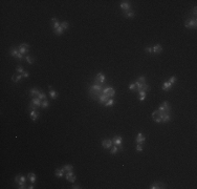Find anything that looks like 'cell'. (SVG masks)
<instances>
[{"instance_id":"obj_25","label":"cell","mask_w":197,"mask_h":189,"mask_svg":"<svg viewBox=\"0 0 197 189\" xmlns=\"http://www.w3.org/2000/svg\"><path fill=\"white\" fill-rule=\"evenodd\" d=\"M22 78H24V77H23V74H21V75H18V76H13L12 77V81L13 82H15V83H18V82H19Z\"/></svg>"},{"instance_id":"obj_31","label":"cell","mask_w":197,"mask_h":189,"mask_svg":"<svg viewBox=\"0 0 197 189\" xmlns=\"http://www.w3.org/2000/svg\"><path fill=\"white\" fill-rule=\"evenodd\" d=\"M39 92H40V91L37 89V88H33V89L29 90V93H31V96H32V97H38Z\"/></svg>"},{"instance_id":"obj_22","label":"cell","mask_w":197,"mask_h":189,"mask_svg":"<svg viewBox=\"0 0 197 189\" xmlns=\"http://www.w3.org/2000/svg\"><path fill=\"white\" fill-rule=\"evenodd\" d=\"M29 115H31V118H32V120H33V121H37V120H38V118H39V114L37 113V110L32 109V110H31V113H29Z\"/></svg>"},{"instance_id":"obj_39","label":"cell","mask_w":197,"mask_h":189,"mask_svg":"<svg viewBox=\"0 0 197 189\" xmlns=\"http://www.w3.org/2000/svg\"><path fill=\"white\" fill-rule=\"evenodd\" d=\"M129 89H130V90H135V89H136V86H135V84H134V83H131V84H129Z\"/></svg>"},{"instance_id":"obj_2","label":"cell","mask_w":197,"mask_h":189,"mask_svg":"<svg viewBox=\"0 0 197 189\" xmlns=\"http://www.w3.org/2000/svg\"><path fill=\"white\" fill-rule=\"evenodd\" d=\"M25 182H26V178L24 175H16L15 176V183L19 185V189H24L26 188L25 186Z\"/></svg>"},{"instance_id":"obj_34","label":"cell","mask_w":197,"mask_h":189,"mask_svg":"<svg viewBox=\"0 0 197 189\" xmlns=\"http://www.w3.org/2000/svg\"><path fill=\"white\" fill-rule=\"evenodd\" d=\"M38 98L40 100H46V94L43 92V91H40L39 94H38Z\"/></svg>"},{"instance_id":"obj_1","label":"cell","mask_w":197,"mask_h":189,"mask_svg":"<svg viewBox=\"0 0 197 189\" xmlns=\"http://www.w3.org/2000/svg\"><path fill=\"white\" fill-rule=\"evenodd\" d=\"M103 85H99V84H93L90 89H89V93H90V97L94 100L99 99V97L103 93Z\"/></svg>"},{"instance_id":"obj_21","label":"cell","mask_w":197,"mask_h":189,"mask_svg":"<svg viewBox=\"0 0 197 189\" xmlns=\"http://www.w3.org/2000/svg\"><path fill=\"white\" fill-rule=\"evenodd\" d=\"M51 23H52V28L53 29H57L58 27H60V25H61V23L59 22L58 19L55 18V17H52V18H51Z\"/></svg>"},{"instance_id":"obj_6","label":"cell","mask_w":197,"mask_h":189,"mask_svg":"<svg viewBox=\"0 0 197 189\" xmlns=\"http://www.w3.org/2000/svg\"><path fill=\"white\" fill-rule=\"evenodd\" d=\"M184 26L187 28H196L197 27V20L196 18H191V19H188L184 23Z\"/></svg>"},{"instance_id":"obj_4","label":"cell","mask_w":197,"mask_h":189,"mask_svg":"<svg viewBox=\"0 0 197 189\" xmlns=\"http://www.w3.org/2000/svg\"><path fill=\"white\" fill-rule=\"evenodd\" d=\"M106 81V76L103 73H99L94 78V84H99V85H103Z\"/></svg>"},{"instance_id":"obj_40","label":"cell","mask_w":197,"mask_h":189,"mask_svg":"<svg viewBox=\"0 0 197 189\" xmlns=\"http://www.w3.org/2000/svg\"><path fill=\"white\" fill-rule=\"evenodd\" d=\"M145 52L148 53V54H152V47H146Z\"/></svg>"},{"instance_id":"obj_13","label":"cell","mask_w":197,"mask_h":189,"mask_svg":"<svg viewBox=\"0 0 197 189\" xmlns=\"http://www.w3.org/2000/svg\"><path fill=\"white\" fill-rule=\"evenodd\" d=\"M149 188L150 189H160V188H167V186L160 182H155L153 184H151Z\"/></svg>"},{"instance_id":"obj_7","label":"cell","mask_w":197,"mask_h":189,"mask_svg":"<svg viewBox=\"0 0 197 189\" xmlns=\"http://www.w3.org/2000/svg\"><path fill=\"white\" fill-rule=\"evenodd\" d=\"M10 55L11 56H13V57H15V58H17L18 60H21V59L23 58V55L21 54V53L18 51V49H11V51H10Z\"/></svg>"},{"instance_id":"obj_32","label":"cell","mask_w":197,"mask_h":189,"mask_svg":"<svg viewBox=\"0 0 197 189\" xmlns=\"http://www.w3.org/2000/svg\"><path fill=\"white\" fill-rule=\"evenodd\" d=\"M25 60H26V62L28 64H34L35 63V59L33 57H31V56H26L25 57Z\"/></svg>"},{"instance_id":"obj_36","label":"cell","mask_w":197,"mask_h":189,"mask_svg":"<svg viewBox=\"0 0 197 189\" xmlns=\"http://www.w3.org/2000/svg\"><path fill=\"white\" fill-rule=\"evenodd\" d=\"M139 82H141V83H143V84H145L146 83V78L144 76H140L139 77V80H137Z\"/></svg>"},{"instance_id":"obj_3","label":"cell","mask_w":197,"mask_h":189,"mask_svg":"<svg viewBox=\"0 0 197 189\" xmlns=\"http://www.w3.org/2000/svg\"><path fill=\"white\" fill-rule=\"evenodd\" d=\"M68 26H69V24H68V22L67 21H64V22H61V25H60V27H58L57 29H53V33H55L57 36H61V35L66 31V29L68 28Z\"/></svg>"},{"instance_id":"obj_29","label":"cell","mask_w":197,"mask_h":189,"mask_svg":"<svg viewBox=\"0 0 197 189\" xmlns=\"http://www.w3.org/2000/svg\"><path fill=\"white\" fill-rule=\"evenodd\" d=\"M27 179H29V181H31V183H32V184H34V183L36 182V174H35V173H33V172L28 173V175H27Z\"/></svg>"},{"instance_id":"obj_43","label":"cell","mask_w":197,"mask_h":189,"mask_svg":"<svg viewBox=\"0 0 197 189\" xmlns=\"http://www.w3.org/2000/svg\"><path fill=\"white\" fill-rule=\"evenodd\" d=\"M71 188H73V189H79V188H80V186H79V185H74Z\"/></svg>"},{"instance_id":"obj_24","label":"cell","mask_w":197,"mask_h":189,"mask_svg":"<svg viewBox=\"0 0 197 189\" xmlns=\"http://www.w3.org/2000/svg\"><path fill=\"white\" fill-rule=\"evenodd\" d=\"M48 87H49V96H50V98H51V99H53V100H56V99L58 98V92L53 90V89H52V87H51L50 85H49Z\"/></svg>"},{"instance_id":"obj_10","label":"cell","mask_w":197,"mask_h":189,"mask_svg":"<svg viewBox=\"0 0 197 189\" xmlns=\"http://www.w3.org/2000/svg\"><path fill=\"white\" fill-rule=\"evenodd\" d=\"M103 93L106 94V96H108L109 98H113L115 94V90H114V88H112V87H106L103 89Z\"/></svg>"},{"instance_id":"obj_41","label":"cell","mask_w":197,"mask_h":189,"mask_svg":"<svg viewBox=\"0 0 197 189\" xmlns=\"http://www.w3.org/2000/svg\"><path fill=\"white\" fill-rule=\"evenodd\" d=\"M197 8L196 7H194V9H193V15H194V18H196V14H197Z\"/></svg>"},{"instance_id":"obj_42","label":"cell","mask_w":197,"mask_h":189,"mask_svg":"<svg viewBox=\"0 0 197 189\" xmlns=\"http://www.w3.org/2000/svg\"><path fill=\"white\" fill-rule=\"evenodd\" d=\"M28 73L27 72H24V73H23V77H24V78H28Z\"/></svg>"},{"instance_id":"obj_11","label":"cell","mask_w":197,"mask_h":189,"mask_svg":"<svg viewBox=\"0 0 197 189\" xmlns=\"http://www.w3.org/2000/svg\"><path fill=\"white\" fill-rule=\"evenodd\" d=\"M102 146H103V148H104V149H110L111 147L113 146L112 140H110V139L103 140V142H102Z\"/></svg>"},{"instance_id":"obj_20","label":"cell","mask_w":197,"mask_h":189,"mask_svg":"<svg viewBox=\"0 0 197 189\" xmlns=\"http://www.w3.org/2000/svg\"><path fill=\"white\" fill-rule=\"evenodd\" d=\"M108 99H109V97L108 96H106V94H104V93H102L101 96L99 97V102H100V104H103V105H105V103L108 101Z\"/></svg>"},{"instance_id":"obj_9","label":"cell","mask_w":197,"mask_h":189,"mask_svg":"<svg viewBox=\"0 0 197 189\" xmlns=\"http://www.w3.org/2000/svg\"><path fill=\"white\" fill-rule=\"evenodd\" d=\"M159 111H164V113H171V106L169 105V102L165 101L162 105L158 107Z\"/></svg>"},{"instance_id":"obj_16","label":"cell","mask_w":197,"mask_h":189,"mask_svg":"<svg viewBox=\"0 0 197 189\" xmlns=\"http://www.w3.org/2000/svg\"><path fill=\"white\" fill-rule=\"evenodd\" d=\"M123 150H124V147L123 146H115V145H113L111 147L110 153H111V155H116L118 151H123Z\"/></svg>"},{"instance_id":"obj_17","label":"cell","mask_w":197,"mask_h":189,"mask_svg":"<svg viewBox=\"0 0 197 189\" xmlns=\"http://www.w3.org/2000/svg\"><path fill=\"white\" fill-rule=\"evenodd\" d=\"M162 52H163V47L160 46V44H156L152 47V54H154V55H158Z\"/></svg>"},{"instance_id":"obj_19","label":"cell","mask_w":197,"mask_h":189,"mask_svg":"<svg viewBox=\"0 0 197 189\" xmlns=\"http://www.w3.org/2000/svg\"><path fill=\"white\" fill-rule=\"evenodd\" d=\"M172 87H173V85L170 83V82H169V81H166V82H164V83H163L162 89L165 90V91H169V90H171Z\"/></svg>"},{"instance_id":"obj_15","label":"cell","mask_w":197,"mask_h":189,"mask_svg":"<svg viewBox=\"0 0 197 189\" xmlns=\"http://www.w3.org/2000/svg\"><path fill=\"white\" fill-rule=\"evenodd\" d=\"M65 179H66L68 182H71V183H75L76 182V175L73 173V171H69L65 174Z\"/></svg>"},{"instance_id":"obj_28","label":"cell","mask_w":197,"mask_h":189,"mask_svg":"<svg viewBox=\"0 0 197 189\" xmlns=\"http://www.w3.org/2000/svg\"><path fill=\"white\" fill-rule=\"evenodd\" d=\"M145 99H146V91H144V90L139 91V100L140 101H144Z\"/></svg>"},{"instance_id":"obj_38","label":"cell","mask_w":197,"mask_h":189,"mask_svg":"<svg viewBox=\"0 0 197 189\" xmlns=\"http://www.w3.org/2000/svg\"><path fill=\"white\" fill-rule=\"evenodd\" d=\"M136 151H139V152L143 151V145L142 144H137L136 145Z\"/></svg>"},{"instance_id":"obj_14","label":"cell","mask_w":197,"mask_h":189,"mask_svg":"<svg viewBox=\"0 0 197 189\" xmlns=\"http://www.w3.org/2000/svg\"><path fill=\"white\" fill-rule=\"evenodd\" d=\"M121 9H122L124 12L131 11V4L129 3V1H122V2H121Z\"/></svg>"},{"instance_id":"obj_44","label":"cell","mask_w":197,"mask_h":189,"mask_svg":"<svg viewBox=\"0 0 197 189\" xmlns=\"http://www.w3.org/2000/svg\"><path fill=\"white\" fill-rule=\"evenodd\" d=\"M27 188H29V189H34V188H35V187H34V186H33V184H32V185H31V186H29V187H27Z\"/></svg>"},{"instance_id":"obj_18","label":"cell","mask_w":197,"mask_h":189,"mask_svg":"<svg viewBox=\"0 0 197 189\" xmlns=\"http://www.w3.org/2000/svg\"><path fill=\"white\" fill-rule=\"evenodd\" d=\"M122 142H123V138L120 137V135H116L112 140L113 145H115V146H122Z\"/></svg>"},{"instance_id":"obj_35","label":"cell","mask_w":197,"mask_h":189,"mask_svg":"<svg viewBox=\"0 0 197 189\" xmlns=\"http://www.w3.org/2000/svg\"><path fill=\"white\" fill-rule=\"evenodd\" d=\"M176 80H177V79H176V77H175V76H172L171 78H170V80H169V82H170V83H171L172 85H174V84L176 83Z\"/></svg>"},{"instance_id":"obj_37","label":"cell","mask_w":197,"mask_h":189,"mask_svg":"<svg viewBox=\"0 0 197 189\" xmlns=\"http://www.w3.org/2000/svg\"><path fill=\"white\" fill-rule=\"evenodd\" d=\"M17 72L21 75V74L24 73V69H23V67H22V66H20V65H19V66H17Z\"/></svg>"},{"instance_id":"obj_8","label":"cell","mask_w":197,"mask_h":189,"mask_svg":"<svg viewBox=\"0 0 197 189\" xmlns=\"http://www.w3.org/2000/svg\"><path fill=\"white\" fill-rule=\"evenodd\" d=\"M29 47H31V46H29L27 43H22L21 45L18 46L17 49H18V51H19L22 55H25V54H27V53H28Z\"/></svg>"},{"instance_id":"obj_27","label":"cell","mask_w":197,"mask_h":189,"mask_svg":"<svg viewBox=\"0 0 197 189\" xmlns=\"http://www.w3.org/2000/svg\"><path fill=\"white\" fill-rule=\"evenodd\" d=\"M124 15H125V17H127V18H133V17L135 16V14H134V12H133V11L124 12Z\"/></svg>"},{"instance_id":"obj_26","label":"cell","mask_w":197,"mask_h":189,"mask_svg":"<svg viewBox=\"0 0 197 189\" xmlns=\"http://www.w3.org/2000/svg\"><path fill=\"white\" fill-rule=\"evenodd\" d=\"M114 103H115L114 99H113V98H109V99H108V101H107V102L105 103V106H106V107H111V106L114 105Z\"/></svg>"},{"instance_id":"obj_5","label":"cell","mask_w":197,"mask_h":189,"mask_svg":"<svg viewBox=\"0 0 197 189\" xmlns=\"http://www.w3.org/2000/svg\"><path fill=\"white\" fill-rule=\"evenodd\" d=\"M41 104H42V100H40L38 97H34L31 101V108L36 110L37 107H41Z\"/></svg>"},{"instance_id":"obj_30","label":"cell","mask_w":197,"mask_h":189,"mask_svg":"<svg viewBox=\"0 0 197 189\" xmlns=\"http://www.w3.org/2000/svg\"><path fill=\"white\" fill-rule=\"evenodd\" d=\"M63 169L66 171V172H69V171H73L74 170V166H73V165H70V164H67V165H64Z\"/></svg>"},{"instance_id":"obj_33","label":"cell","mask_w":197,"mask_h":189,"mask_svg":"<svg viewBox=\"0 0 197 189\" xmlns=\"http://www.w3.org/2000/svg\"><path fill=\"white\" fill-rule=\"evenodd\" d=\"M48 106H49V102L47 101V100H43L42 104H41V107H42V108H46V107H48Z\"/></svg>"},{"instance_id":"obj_23","label":"cell","mask_w":197,"mask_h":189,"mask_svg":"<svg viewBox=\"0 0 197 189\" xmlns=\"http://www.w3.org/2000/svg\"><path fill=\"white\" fill-rule=\"evenodd\" d=\"M64 173H65V170L63 169V167H62V168H58V169H56V172H55L56 176H58V178H63V176H64Z\"/></svg>"},{"instance_id":"obj_12","label":"cell","mask_w":197,"mask_h":189,"mask_svg":"<svg viewBox=\"0 0 197 189\" xmlns=\"http://www.w3.org/2000/svg\"><path fill=\"white\" fill-rule=\"evenodd\" d=\"M145 141H146V138L144 137V134H143L142 132H139L137 133V135H136V139H135V142H136V144H144L145 143Z\"/></svg>"}]
</instances>
